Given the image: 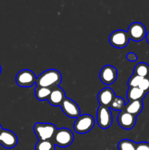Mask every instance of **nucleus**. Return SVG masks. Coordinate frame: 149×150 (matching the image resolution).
Returning <instances> with one entry per match:
<instances>
[{"instance_id":"obj_1","label":"nucleus","mask_w":149,"mask_h":150,"mask_svg":"<svg viewBox=\"0 0 149 150\" xmlns=\"http://www.w3.org/2000/svg\"><path fill=\"white\" fill-rule=\"evenodd\" d=\"M61 74L56 69H49L41 73L37 77L36 86L54 89L60 85L61 82Z\"/></svg>"},{"instance_id":"obj_2","label":"nucleus","mask_w":149,"mask_h":150,"mask_svg":"<svg viewBox=\"0 0 149 150\" xmlns=\"http://www.w3.org/2000/svg\"><path fill=\"white\" fill-rule=\"evenodd\" d=\"M34 132L38 140H52L57 128L51 123L38 122L34 125Z\"/></svg>"},{"instance_id":"obj_3","label":"nucleus","mask_w":149,"mask_h":150,"mask_svg":"<svg viewBox=\"0 0 149 150\" xmlns=\"http://www.w3.org/2000/svg\"><path fill=\"white\" fill-rule=\"evenodd\" d=\"M52 141L56 146L59 147H67L72 144L74 141V134L70 129L61 127L57 129Z\"/></svg>"},{"instance_id":"obj_4","label":"nucleus","mask_w":149,"mask_h":150,"mask_svg":"<svg viewBox=\"0 0 149 150\" xmlns=\"http://www.w3.org/2000/svg\"><path fill=\"white\" fill-rule=\"evenodd\" d=\"M95 125V120L90 114H83L76 119L73 127L79 134H85L92 130Z\"/></svg>"},{"instance_id":"obj_5","label":"nucleus","mask_w":149,"mask_h":150,"mask_svg":"<svg viewBox=\"0 0 149 150\" xmlns=\"http://www.w3.org/2000/svg\"><path fill=\"white\" fill-rule=\"evenodd\" d=\"M96 121L99 127L103 130L111 127L112 124V115L110 108L100 105L96 111Z\"/></svg>"},{"instance_id":"obj_6","label":"nucleus","mask_w":149,"mask_h":150,"mask_svg":"<svg viewBox=\"0 0 149 150\" xmlns=\"http://www.w3.org/2000/svg\"><path fill=\"white\" fill-rule=\"evenodd\" d=\"M36 75L32 70L24 69L18 73L15 76V82L20 87H32L36 83Z\"/></svg>"},{"instance_id":"obj_7","label":"nucleus","mask_w":149,"mask_h":150,"mask_svg":"<svg viewBox=\"0 0 149 150\" xmlns=\"http://www.w3.org/2000/svg\"><path fill=\"white\" fill-rule=\"evenodd\" d=\"M129 40L127 32L121 29L112 32L109 37L110 45L116 48H125L129 44Z\"/></svg>"},{"instance_id":"obj_8","label":"nucleus","mask_w":149,"mask_h":150,"mask_svg":"<svg viewBox=\"0 0 149 150\" xmlns=\"http://www.w3.org/2000/svg\"><path fill=\"white\" fill-rule=\"evenodd\" d=\"M129 38L134 42H140L143 40L146 36V28L140 22H134L129 26L127 30Z\"/></svg>"},{"instance_id":"obj_9","label":"nucleus","mask_w":149,"mask_h":150,"mask_svg":"<svg viewBox=\"0 0 149 150\" xmlns=\"http://www.w3.org/2000/svg\"><path fill=\"white\" fill-rule=\"evenodd\" d=\"M60 107H61L63 113L70 118L77 119V117L81 115L78 105L70 98H66L62 103L61 104Z\"/></svg>"},{"instance_id":"obj_10","label":"nucleus","mask_w":149,"mask_h":150,"mask_svg":"<svg viewBox=\"0 0 149 150\" xmlns=\"http://www.w3.org/2000/svg\"><path fill=\"white\" fill-rule=\"evenodd\" d=\"M18 139L13 131L2 129L0 132V145L6 149H13L18 144Z\"/></svg>"},{"instance_id":"obj_11","label":"nucleus","mask_w":149,"mask_h":150,"mask_svg":"<svg viewBox=\"0 0 149 150\" xmlns=\"http://www.w3.org/2000/svg\"><path fill=\"white\" fill-rule=\"evenodd\" d=\"M117 69L112 65H105L101 69L99 79L102 83L106 85H111L117 79Z\"/></svg>"},{"instance_id":"obj_12","label":"nucleus","mask_w":149,"mask_h":150,"mask_svg":"<svg viewBox=\"0 0 149 150\" xmlns=\"http://www.w3.org/2000/svg\"><path fill=\"white\" fill-rule=\"evenodd\" d=\"M137 122V117L127 112L126 111H120L118 115V123L124 130H131L134 127Z\"/></svg>"},{"instance_id":"obj_13","label":"nucleus","mask_w":149,"mask_h":150,"mask_svg":"<svg viewBox=\"0 0 149 150\" xmlns=\"http://www.w3.org/2000/svg\"><path fill=\"white\" fill-rule=\"evenodd\" d=\"M115 96V92L111 88L105 87L99 91V92L98 93V102H99V105L102 106L109 107Z\"/></svg>"},{"instance_id":"obj_14","label":"nucleus","mask_w":149,"mask_h":150,"mask_svg":"<svg viewBox=\"0 0 149 150\" xmlns=\"http://www.w3.org/2000/svg\"><path fill=\"white\" fill-rule=\"evenodd\" d=\"M66 98L67 97L64 89L59 86H57L52 89L48 101L53 106H60Z\"/></svg>"},{"instance_id":"obj_15","label":"nucleus","mask_w":149,"mask_h":150,"mask_svg":"<svg viewBox=\"0 0 149 150\" xmlns=\"http://www.w3.org/2000/svg\"><path fill=\"white\" fill-rule=\"evenodd\" d=\"M143 109V100H133L129 101L128 103L126 104L124 110L127 112L137 117V115H139L142 112Z\"/></svg>"},{"instance_id":"obj_16","label":"nucleus","mask_w":149,"mask_h":150,"mask_svg":"<svg viewBox=\"0 0 149 150\" xmlns=\"http://www.w3.org/2000/svg\"><path fill=\"white\" fill-rule=\"evenodd\" d=\"M147 93L139 87L129 88L127 90V98L129 101L143 100Z\"/></svg>"},{"instance_id":"obj_17","label":"nucleus","mask_w":149,"mask_h":150,"mask_svg":"<svg viewBox=\"0 0 149 150\" xmlns=\"http://www.w3.org/2000/svg\"><path fill=\"white\" fill-rule=\"evenodd\" d=\"M52 89L42 86H36L35 87V96L37 99L39 101L48 100Z\"/></svg>"},{"instance_id":"obj_18","label":"nucleus","mask_w":149,"mask_h":150,"mask_svg":"<svg viewBox=\"0 0 149 150\" xmlns=\"http://www.w3.org/2000/svg\"><path fill=\"white\" fill-rule=\"evenodd\" d=\"M134 74L142 78L149 77V65L145 62H140L134 67Z\"/></svg>"},{"instance_id":"obj_19","label":"nucleus","mask_w":149,"mask_h":150,"mask_svg":"<svg viewBox=\"0 0 149 150\" xmlns=\"http://www.w3.org/2000/svg\"><path fill=\"white\" fill-rule=\"evenodd\" d=\"M125 105L126 103L124 98L118 96H115V98H113L112 101L111 102L109 108H110V109L113 110V111H121L124 109Z\"/></svg>"},{"instance_id":"obj_20","label":"nucleus","mask_w":149,"mask_h":150,"mask_svg":"<svg viewBox=\"0 0 149 150\" xmlns=\"http://www.w3.org/2000/svg\"><path fill=\"white\" fill-rule=\"evenodd\" d=\"M35 150H56L52 140L38 141L35 145Z\"/></svg>"},{"instance_id":"obj_21","label":"nucleus","mask_w":149,"mask_h":150,"mask_svg":"<svg viewBox=\"0 0 149 150\" xmlns=\"http://www.w3.org/2000/svg\"><path fill=\"white\" fill-rule=\"evenodd\" d=\"M137 143L129 139H123L118 144V150H136Z\"/></svg>"},{"instance_id":"obj_22","label":"nucleus","mask_w":149,"mask_h":150,"mask_svg":"<svg viewBox=\"0 0 149 150\" xmlns=\"http://www.w3.org/2000/svg\"><path fill=\"white\" fill-rule=\"evenodd\" d=\"M143 79V78L140 77V76H137V75L135 74H133L132 76L129 78V79L128 81L129 88L138 87Z\"/></svg>"},{"instance_id":"obj_23","label":"nucleus","mask_w":149,"mask_h":150,"mask_svg":"<svg viewBox=\"0 0 149 150\" xmlns=\"http://www.w3.org/2000/svg\"><path fill=\"white\" fill-rule=\"evenodd\" d=\"M138 87L140 88V89H141L142 90L144 91V92H145L146 93H148L149 92V77L143 78V79H142L141 82H140Z\"/></svg>"},{"instance_id":"obj_24","label":"nucleus","mask_w":149,"mask_h":150,"mask_svg":"<svg viewBox=\"0 0 149 150\" xmlns=\"http://www.w3.org/2000/svg\"><path fill=\"white\" fill-rule=\"evenodd\" d=\"M136 150H149V143H148V142L137 143Z\"/></svg>"},{"instance_id":"obj_25","label":"nucleus","mask_w":149,"mask_h":150,"mask_svg":"<svg viewBox=\"0 0 149 150\" xmlns=\"http://www.w3.org/2000/svg\"><path fill=\"white\" fill-rule=\"evenodd\" d=\"M127 59L129 60V62H136L137 60V56L134 53L130 52L127 54Z\"/></svg>"},{"instance_id":"obj_26","label":"nucleus","mask_w":149,"mask_h":150,"mask_svg":"<svg viewBox=\"0 0 149 150\" xmlns=\"http://www.w3.org/2000/svg\"><path fill=\"white\" fill-rule=\"evenodd\" d=\"M145 38H146V40H147L148 43L149 44V32H148L147 34H146V36H145Z\"/></svg>"},{"instance_id":"obj_27","label":"nucleus","mask_w":149,"mask_h":150,"mask_svg":"<svg viewBox=\"0 0 149 150\" xmlns=\"http://www.w3.org/2000/svg\"><path fill=\"white\" fill-rule=\"evenodd\" d=\"M2 127H1V125H0V132H1V130H2Z\"/></svg>"},{"instance_id":"obj_28","label":"nucleus","mask_w":149,"mask_h":150,"mask_svg":"<svg viewBox=\"0 0 149 150\" xmlns=\"http://www.w3.org/2000/svg\"><path fill=\"white\" fill-rule=\"evenodd\" d=\"M1 65H0V75H1Z\"/></svg>"}]
</instances>
